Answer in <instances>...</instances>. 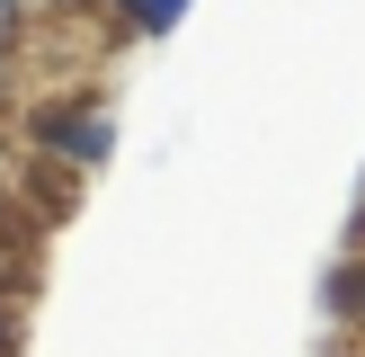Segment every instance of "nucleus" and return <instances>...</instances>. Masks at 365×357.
<instances>
[{"label":"nucleus","mask_w":365,"mask_h":357,"mask_svg":"<svg viewBox=\"0 0 365 357\" xmlns=\"http://www.w3.org/2000/svg\"><path fill=\"white\" fill-rule=\"evenodd\" d=\"M89 9H107V27H125V36H170L187 18V0H89Z\"/></svg>","instance_id":"nucleus-2"},{"label":"nucleus","mask_w":365,"mask_h":357,"mask_svg":"<svg viewBox=\"0 0 365 357\" xmlns=\"http://www.w3.org/2000/svg\"><path fill=\"white\" fill-rule=\"evenodd\" d=\"M356 223H365V214H356Z\"/></svg>","instance_id":"nucleus-8"},{"label":"nucleus","mask_w":365,"mask_h":357,"mask_svg":"<svg viewBox=\"0 0 365 357\" xmlns=\"http://www.w3.org/2000/svg\"><path fill=\"white\" fill-rule=\"evenodd\" d=\"M9 81H18V54H0V89H9Z\"/></svg>","instance_id":"nucleus-7"},{"label":"nucleus","mask_w":365,"mask_h":357,"mask_svg":"<svg viewBox=\"0 0 365 357\" xmlns=\"http://www.w3.org/2000/svg\"><path fill=\"white\" fill-rule=\"evenodd\" d=\"M330 321L365 339V250H348V268L330 277Z\"/></svg>","instance_id":"nucleus-3"},{"label":"nucleus","mask_w":365,"mask_h":357,"mask_svg":"<svg viewBox=\"0 0 365 357\" xmlns=\"http://www.w3.org/2000/svg\"><path fill=\"white\" fill-rule=\"evenodd\" d=\"M27 143L53 161V170H98L107 143H116V125H107L98 99H81V89H71L63 107H36V116H27Z\"/></svg>","instance_id":"nucleus-1"},{"label":"nucleus","mask_w":365,"mask_h":357,"mask_svg":"<svg viewBox=\"0 0 365 357\" xmlns=\"http://www.w3.org/2000/svg\"><path fill=\"white\" fill-rule=\"evenodd\" d=\"M356 357H365V348H356Z\"/></svg>","instance_id":"nucleus-9"},{"label":"nucleus","mask_w":365,"mask_h":357,"mask_svg":"<svg viewBox=\"0 0 365 357\" xmlns=\"http://www.w3.org/2000/svg\"><path fill=\"white\" fill-rule=\"evenodd\" d=\"M0 357H18V295L0 286Z\"/></svg>","instance_id":"nucleus-5"},{"label":"nucleus","mask_w":365,"mask_h":357,"mask_svg":"<svg viewBox=\"0 0 365 357\" xmlns=\"http://www.w3.org/2000/svg\"><path fill=\"white\" fill-rule=\"evenodd\" d=\"M36 36V0H0V54H18Z\"/></svg>","instance_id":"nucleus-4"},{"label":"nucleus","mask_w":365,"mask_h":357,"mask_svg":"<svg viewBox=\"0 0 365 357\" xmlns=\"http://www.w3.org/2000/svg\"><path fill=\"white\" fill-rule=\"evenodd\" d=\"M9 214H18V188H9V178H0V223H9Z\"/></svg>","instance_id":"nucleus-6"}]
</instances>
